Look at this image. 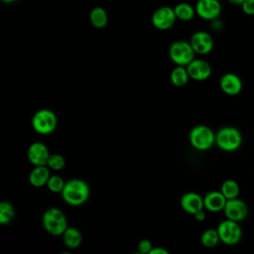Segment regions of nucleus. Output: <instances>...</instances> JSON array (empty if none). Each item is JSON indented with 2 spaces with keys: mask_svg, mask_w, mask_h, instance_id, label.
<instances>
[{
  "mask_svg": "<svg viewBox=\"0 0 254 254\" xmlns=\"http://www.w3.org/2000/svg\"><path fill=\"white\" fill-rule=\"evenodd\" d=\"M63 199L70 205H81L89 196L88 185L79 179H72L65 182L62 190Z\"/></svg>",
  "mask_w": 254,
  "mask_h": 254,
  "instance_id": "1",
  "label": "nucleus"
},
{
  "mask_svg": "<svg viewBox=\"0 0 254 254\" xmlns=\"http://www.w3.org/2000/svg\"><path fill=\"white\" fill-rule=\"evenodd\" d=\"M43 225L47 232L52 235H63L67 228V221L64 213L57 208L50 207L43 214Z\"/></svg>",
  "mask_w": 254,
  "mask_h": 254,
  "instance_id": "2",
  "label": "nucleus"
},
{
  "mask_svg": "<svg viewBox=\"0 0 254 254\" xmlns=\"http://www.w3.org/2000/svg\"><path fill=\"white\" fill-rule=\"evenodd\" d=\"M216 145L225 152L236 151L242 144L240 131L232 126H224L215 134Z\"/></svg>",
  "mask_w": 254,
  "mask_h": 254,
  "instance_id": "3",
  "label": "nucleus"
},
{
  "mask_svg": "<svg viewBox=\"0 0 254 254\" xmlns=\"http://www.w3.org/2000/svg\"><path fill=\"white\" fill-rule=\"evenodd\" d=\"M57 124V115L51 109H40L36 111L32 117L33 129L41 135H48L52 133L56 129Z\"/></svg>",
  "mask_w": 254,
  "mask_h": 254,
  "instance_id": "4",
  "label": "nucleus"
},
{
  "mask_svg": "<svg viewBox=\"0 0 254 254\" xmlns=\"http://www.w3.org/2000/svg\"><path fill=\"white\" fill-rule=\"evenodd\" d=\"M190 145L199 151H206L215 143L213 131L205 125H196L190 132Z\"/></svg>",
  "mask_w": 254,
  "mask_h": 254,
  "instance_id": "5",
  "label": "nucleus"
},
{
  "mask_svg": "<svg viewBox=\"0 0 254 254\" xmlns=\"http://www.w3.org/2000/svg\"><path fill=\"white\" fill-rule=\"evenodd\" d=\"M194 51L190 42L176 41L169 49V56L177 65L187 66L194 60Z\"/></svg>",
  "mask_w": 254,
  "mask_h": 254,
  "instance_id": "6",
  "label": "nucleus"
},
{
  "mask_svg": "<svg viewBox=\"0 0 254 254\" xmlns=\"http://www.w3.org/2000/svg\"><path fill=\"white\" fill-rule=\"evenodd\" d=\"M216 229L218 231L220 241L226 245H235L242 237V229L238 224V221L227 218L221 221Z\"/></svg>",
  "mask_w": 254,
  "mask_h": 254,
  "instance_id": "7",
  "label": "nucleus"
},
{
  "mask_svg": "<svg viewBox=\"0 0 254 254\" xmlns=\"http://www.w3.org/2000/svg\"><path fill=\"white\" fill-rule=\"evenodd\" d=\"M177 16L174 8L169 6H162L155 10L152 15V24L159 30H168L176 22Z\"/></svg>",
  "mask_w": 254,
  "mask_h": 254,
  "instance_id": "8",
  "label": "nucleus"
},
{
  "mask_svg": "<svg viewBox=\"0 0 254 254\" xmlns=\"http://www.w3.org/2000/svg\"><path fill=\"white\" fill-rule=\"evenodd\" d=\"M223 211L226 218L234 221H241L247 216L248 207L242 199L235 197L226 200Z\"/></svg>",
  "mask_w": 254,
  "mask_h": 254,
  "instance_id": "9",
  "label": "nucleus"
},
{
  "mask_svg": "<svg viewBox=\"0 0 254 254\" xmlns=\"http://www.w3.org/2000/svg\"><path fill=\"white\" fill-rule=\"evenodd\" d=\"M190 43L195 54L206 55L213 49V39L204 31H197L193 33L190 37Z\"/></svg>",
  "mask_w": 254,
  "mask_h": 254,
  "instance_id": "10",
  "label": "nucleus"
},
{
  "mask_svg": "<svg viewBox=\"0 0 254 254\" xmlns=\"http://www.w3.org/2000/svg\"><path fill=\"white\" fill-rule=\"evenodd\" d=\"M221 12L218 0H198L195 4V13L204 20H214Z\"/></svg>",
  "mask_w": 254,
  "mask_h": 254,
  "instance_id": "11",
  "label": "nucleus"
},
{
  "mask_svg": "<svg viewBox=\"0 0 254 254\" xmlns=\"http://www.w3.org/2000/svg\"><path fill=\"white\" fill-rule=\"evenodd\" d=\"M28 160L34 166H46L50 158L49 148L42 142H34L28 149Z\"/></svg>",
  "mask_w": 254,
  "mask_h": 254,
  "instance_id": "12",
  "label": "nucleus"
},
{
  "mask_svg": "<svg viewBox=\"0 0 254 254\" xmlns=\"http://www.w3.org/2000/svg\"><path fill=\"white\" fill-rule=\"evenodd\" d=\"M186 67L190 77L193 80L202 81L207 79L211 74V67L209 64L201 59L192 60Z\"/></svg>",
  "mask_w": 254,
  "mask_h": 254,
  "instance_id": "13",
  "label": "nucleus"
},
{
  "mask_svg": "<svg viewBox=\"0 0 254 254\" xmlns=\"http://www.w3.org/2000/svg\"><path fill=\"white\" fill-rule=\"evenodd\" d=\"M219 85L221 90L230 96H234L237 95L238 93H240V91L242 90V80L241 78L232 72H227L224 73L221 77H220V81H219Z\"/></svg>",
  "mask_w": 254,
  "mask_h": 254,
  "instance_id": "14",
  "label": "nucleus"
},
{
  "mask_svg": "<svg viewBox=\"0 0 254 254\" xmlns=\"http://www.w3.org/2000/svg\"><path fill=\"white\" fill-rule=\"evenodd\" d=\"M181 206L186 212L190 214H194L195 212L203 209V198L196 192H186L181 197Z\"/></svg>",
  "mask_w": 254,
  "mask_h": 254,
  "instance_id": "15",
  "label": "nucleus"
},
{
  "mask_svg": "<svg viewBox=\"0 0 254 254\" xmlns=\"http://www.w3.org/2000/svg\"><path fill=\"white\" fill-rule=\"evenodd\" d=\"M227 198L219 190H211L207 192L203 197L204 208L211 212H217L223 210Z\"/></svg>",
  "mask_w": 254,
  "mask_h": 254,
  "instance_id": "16",
  "label": "nucleus"
},
{
  "mask_svg": "<svg viewBox=\"0 0 254 254\" xmlns=\"http://www.w3.org/2000/svg\"><path fill=\"white\" fill-rule=\"evenodd\" d=\"M50 168L46 166H35L29 175V182L33 187L40 188L47 185L50 179Z\"/></svg>",
  "mask_w": 254,
  "mask_h": 254,
  "instance_id": "17",
  "label": "nucleus"
},
{
  "mask_svg": "<svg viewBox=\"0 0 254 254\" xmlns=\"http://www.w3.org/2000/svg\"><path fill=\"white\" fill-rule=\"evenodd\" d=\"M63 241L67 248L75 249L82 241V235L80 231L75 227H68L63 233Z\"/></svg>",
  "mask_w": 254,
  "mask_h": 254,
  "instance_id": "18",
  "label": "nucleus"
},
{
  "mask_svg": "<svg viewBox=\"0 0 254 254\" xmlns=\"http://www.w3.org/2000/svg\"><path fill=\"white\" fill-rule=\"evenodd\" d=\"M190 75L187 70L186 66L183 65H177L170 74L171 82L177 86V87H183L185 86L189 81Z\"/></svg>",
  "mask_w": 254,
  "mask_h": 254,
  "instance_id": "19",
  "label": "nucleus"
},
{
  "mask_svg": "<svg viewBox=\"0 0 254 254\" xmlns=\"http://www.w3.org/2000/svg\"><path fill=\"white\" fill-rule=\"evenodd\" d=\"M89 20L93 27L102 29L107 25L108 16L106 11L102 7H94L89 14Z\"/></svg>",
  "mask_w": 254,
  "mask_h": 254,
  "instance_id": "20",
  "label": "nucleus"
},
{
  "mask_svg": "<svg viewBox=\"0 0 254 254\" xmlns=\"http://www.w3.org/2000/svg\"><path fill=\"white\" fill-rule=\"evenodd\" d=\"M177 19L182 21H190L193 18L195 13V8H193L189 3H179L174 7Z\"/></svg>",
  "mask_w": 254,
  "mask_h": 254,
  "instance_id": "21",
  "label": "nucleus"
},
{
  "mask_svg": "<svg viewBox=\"0 0 254 254\" xmlns=\"http://www.w3.org/2000/svg\"><path fill=\"white\" fill-rule=\"evenodd\" d=\"M200 241H201V244L206 248L215 247L220 241L217 229H214V228L205 229L200 236Z\"/></svg>",
  "mask_w": 254,
  "mask_h": 254,
  "instance_id": "22",
  "label": "nucleus"
},
{
  "mask_svg": "<svg viewBox=\"0 0 254 254\" xmlns=\"http://www.w3.org/2000/svg\"><path fill=\"white\" fill-rule=\"evenodd\" d=\"M220 191L227 199L238 197L239 194V186L234 180H226L222 183Z\"/></svg>",
  "mask_w": 254,
  "mask_h": 254,
  "instance_id": "23",
  "label": "nucleus"
},
{
  "mask_svg": "<svg viewBox=\"0 0 254 254\" xmlns=\"http://www.w3.org/2000/svg\"><path fill=\"white\" fill-rule=\"evenodd\" d=\"M15 210L11 203L7 201L0 202V223L8 224L14 217Z\"/></svg>",
  "mask_w": 254,
  "mask_h": 254,
  "instance_id": "24",
  "label": "nucleus"
},
{
  "mask_svg": "<svg viewBox=\"0 0 254 254\" xmlns=\"http://www.w3.org/2000/svg\"><path fill=\"white\" fill-rule=\"evenodd\" d=\"M47 166L55 171L63 170L65 166V160L64 158L60 154H51L50 158L48 160Z\"/></svg>",
  "mask_w": 254,
  "mask_h": 254,
  "instance_id": "25",
  "label": "nucleus"
},
{
  "mask_svg": "<svg viewBox=\"0 0 254 254\" xmlns=\"http://www.w3.org/2000/svg\"><path fill=\"white\" fill-rule=\"evenodd\" d=\"M65 182L60 176H51L48 180L47 187L52 192H62Z\"/></svg>",
  "mask_w": 254,
  "mask_h": 254,
  "instance_id": "26",
  "label": "nucleus"
},
{
  "mask_svg": "<svg viewBox=\"0 0 254 254\" xmlns=\"http://www.w3.org/2000/svg\"><path fill=\"white\" fill-rule=\"evenodd\" d=\"M153 247L154 246L152 242L148 239H143L138 244V250L140 253H143V254H150V251L152 250Z\"/></svg>",
  "mask_w": 254,
  "mask_h": 254,
  "instance_id": "27",
  "label": "nucleus"
},
{
  "mask_svg": "<svg viewBox=\"0 0 254 254\" xmlns=\"http://www.w3.org/2000/svg\"><path fill=\"white\" fill-rule=\"evenodd\" d=\"M242 10L246 15H254V0H245L242 4Z\"/></svg>",
  "mask_w": 254,
  "mask_h": 254,
  "instance_id": "28",
  "label": "nucleus"
},
{
  "mask_svg": "<svg viewBox=\"0 0 254 254\" xmlns=\"http://www.w3.org/2000/svg\"><path fill=\"white\" fill-rule=\"evenodd\" d=\"M169 251L162 247H153L150 251V254H168Z\"/></svg>",
  "mask_w": 254,
  "mask_h": 254,
  "instance_id": "29",
  "label": "nucleus"
},
{
  "mask_svg": "<svg viewBox=\"0 0 254 254\" xmlns=\"http://www.w3.org/2000/svg\"><path fill=\"white\" fill-rule=\"evenodd\" d=\"M193 216H194L195 220H197V221H203V220L205 219V213H204L203 209H201V210L195 212V213L193 214Z\"/></svg>",
  "mask_w": 254,
  "mask_h": 254,
  "instance_id": "30",
  "label": "nucleus"
},
{
  "mask_svg": "<svg viewBox=\"0 0 254 254\" xmlns=\"http://www.w3.org/2000/svg\"><path fill=\"white\" fill-rule=\"evenodd\" d=\"M230 3L235 4V5H241L245 0H228Z\"/></svg>",
  "mask_w": 254,
  "mask_h": 254,
  "instance_id": "31",
  "label": "nucleus"
},
{
  "mask_svg": "<svg viewBox=\"0 0 254 254\" xmlns=\"http://www.w3.org/2000/svg\"><path fill=\"white\" fill-rule=\"evenodd\" d=\"M1 1H3V2H5V3H12V2H15V1H17V0H1Z\"/></svg>",
  "mask_w": 254,
  "mask_h": 254,
  "instance_id": "32",
  "label": "nucleus"
}]
</instances>
